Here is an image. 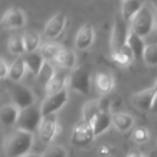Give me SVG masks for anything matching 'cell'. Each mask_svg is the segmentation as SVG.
I'll return each mask as SVG.
<instances>
[{
    "mask_svg": "<svg viewBox=\"0 0 157 157\" xmlns=\"http://www.w3.org/2000/svg\"><path fill=\"white\" fill-rule=\"evenodd\" d=\"M23 157H42V155H39V154H26L25 156Z\"/></svg>",
    "mask_w": 157,
    "mask_h": 157,
    "instance_id": "38",
    "label": "cell"
},
{
    "mask_svg": "<svg viewBox=\"0 0 157 157\" xmlns=\"http://www.w3.org/2000/svg\"><path fill=\"white\" fill-rule=\"evenodd\" d=\"M95 87L96 90L101 95H107L113 90L114 78L110 73L107 72H98L95 75Z\"/></svg>",
    "mask_w": 157,
    "mask_h": 157,
    "instance_id": "18",
    "label": "cell"
},
{
    "mask_svg": "<svg viewBox=\"0 0 157 157\" xmlns=\"http://www.w3.org/2000/svg\"><path fill=\"white\" fill-rule=\"evenodd\" d=\"M132 139L138 144L145 143L150 140V131L145 127H137L132 132Z\"/></svg>",
    "mask_w": 157,
    "mask_h": 157,
    "instance_id": "31",
    "label": "cell"
},
{
    "mask_svg": "<svg viewBox=\"0 0 157 157\" xmlns=\"http://www.w3.org/2000/svg\"><path fill=\"white\" fill-rule=\"evenodd\" d=\"M67 23V14L65 12H57L46 22L43 30L44 36L48 39H56L63 33Z\"/></svg>",
    "mask_w": 157,
    "mask_h": 157,
    "instance_id": "11",
    "label": "cell"
},
{
    "mask_svg": "<svg viewBox=\"0 0 157 157\" xmlns=\"http://www.w3.org/2000/svg\"><path fill=\"white\" fill-rule=\"evenodd\" d=\"M156 94L157 90H155L154 86L147 88V90H140V92L132 94V96L130 97L131 103L135 105V108H137L140 111L151 112Z\"/></svg>",
    "mask_w": 157,
    "mask_h": 157,
    "instance_id": "12",
    "label": "cell"
},
{
    "mask_svg": "<svg viewBox=\"0 0 157 157\" xmlns=\"http://www.w3.org/2000/svg\"><path fill=\"white\" fill-rule=\"evenodd\" d=\"M24 60L27 66V69L35 74V76H38L41 72L42 68H43L44 63H45V58L42 56L40 51H36V52L26 53L24 55Z\"/></svg>",
    "mask_w": 157,
    "mask_h": 157,
    "instance_id": "16",
    "label": "cell"
},
{
    "mask_svg": "<svg viewBox=\"0 0 157 157\" xmlns=\"http://www.w3.org/2000/svg\"><path fill=\"white\" fill-rule=\"evenodd\" d=\"M151 113L153 114H157V94L154 98V102H153L152 109H151Z\"/></svg>",
    "mask_w": 157,
    "mask_h": 157,
    "instance_id": "35",
    "label": "cell"
},
{
    "mask_svg": "<svg viewBox=\"0 0 157 157\" xmlns=\"http://www.w3.org/2000/svg\"><path fill=\"white\" fill-rule=\"evenodd\" d=\"M111 58L116 65L126 68L131 65L135 57H133V54L130 51V48L127 45H125L124 48H120V50L113 51L111 53Z\"/></svg>",
    "mask_w": 157,
    "mask_h": 157,
    "instance_id": "23",
    "label": "cell"
},
{
    "mask_svg": "<svg viewBox=\"0 0 157 157\" xmlns=\"http://www.w3.org/2000/svg\"><path fill=\"white\" fill-rule=\"evenodd\" d=\"M41 120V109H40V107H36L35 105L33 107L27 108V109H24L21 111L16 126H17L18 129L33 133L36 130L39 129Z\"/></svg>",
    "mask_w": 157,
    "mask_h": 157,
    "instance_id": "5",
    "label": "cell"
},
{
    "mask_svg": "<svg viewBox=\"0 0 157 157\" xmlns=\"http://www.w3.org/2000/svg\"><path fill=\"white\" fill-rule=\"evenodd\" d=\"M121 1H122V2H125V1H127V0H121Z\"/></svg>",
    "mask_w": 157,
    "mask_h": 157,
    "instance_id": "41",
    "label": "cell"
},
{
    "mask_svg": "<svg viewBox=\"0 0 157 157\" xmlns=\"http://www.w3.org/2000/svg\"><path fill=\"white\" fill-rule=\"evenodd\" d=\"M27 17L21 8L11 7L3 13L1 17V26L5 29H20L26 25Z\"/></svg>",
    "mask_w": 157,
    "mask_h": 157,
    "instance_id": "10",
    "label": "cell"
},
{
    "mask_svg": "<svg viewBox=\"0 0 157 157\" xmlns=\"http://www.w3.org/2000/svg\"><path fill=\"white\" fill-rule=\"evenodd\" d=\"M55 72L56 71H55L54 67L51 65L50 61L46 60L45 63H44V66H43V68H42L41 72H40V74L37 76V78L41 81V83H43L44 85H45V84L51 80V78L54 75Z\"/></svg>",
    "mask_w": 157,
    "mask_h": 157,
    "instance_id": "32",
    "label": "cell"
},
{
    "mask_svg": "<svg viewBox=\"0 0 157 157\" xmlns=\"http://www.w3.org/2000/svg\"><path fill=\"white\" fill-rule=\"evenodd\" d=\"M94 128L95 136L98 137L101 133L107 131L112 125V112L111 111H100V113L94 118L92 122Z\"/></svg>",
    "mask_w": 157,
    "mask_h": 157,
    "instance_id": "20",
    "label": "cell"
},
{
    "mask_svg": "<svg viewBox=\"0 0 157 157\" xmlns=\"http://www.w3.org/2000/svg\"><path fill=\"white\" fill-rule=\"evenodd\" d=\"M23 40H24L26 53L36 52V51H39V48H41V37L35 30H28L24 33Z\"/></svg>",
    "mask_w": 157,
    "mask_h": 157,
    "instance_id": "25",
    "label": "cell"
},
{
    "mask_svg": "<svg viewBox=\"0 0 157 157\" xmlns=\"http://www.w3.org/2000/svg\"><path fill=\"white\" fill-rule=\"evenodd\" d=\"M33 143V133L16 128L5 143L7 157H23L30 151Z\"/></svg>",
    "mask_w": 157,
    "mask_h": 157,
    "instance_id": "1",
    "label": "cell"
},
{
    "mask_svg": "<svg viewBox=\"0 0 157 157\" xmlns=\"http://www.w3.org/2000/svg\"><path fill=\"white\" fill-rule=\"evenodd\" d=\"M126 45L128 46L131 52H132L135 59H143V54H144V50H145L146 44L144 43L143 38L136 35L131 29H130V31H129Z\"/></svg>",
    "mask_w": 157,
    "mask_h": 157,
    "instance_id": "21",
    "label": "cell"
},
{
    "mask_svg": "<svg viewBox=\"0 0 157 157\" xmlns=\"http://www.w3.org/2000/svg\"><path fill=\"white\" fill-rule=\"evenodd\" d=\"M113 153V148L109 144H101L98 147V154L101 157H109Z\"/></svg>",
    "mask_w": 157,
    "mask_h": 157,
    "instance_id": "34",
    "label": "cell"
},
{
    "mask_svg": "<svg viewBox=\"0 0 157 157\" xmlns=\"http://www.w3.org/2000/svg\"><path fill=\"white\" fill-rule=\"evenodd\" d=\"M21 111L22 110L13 102L2 105L0 109V122H1V124L5 127H12L16 125Z\"/></svg>",
    "mask_w": 157,
    "mask_h": 157,
    "instance_id": "15",
    "label": "cell"
},
{
    "mask_svg": "<svg viewBox=\"0 0 157 157\" xmlns=\"http://www.w3.org/2000/svg\"><path fill=\"white\" fill-rule=\"evenodd\" d=\"M112 125L121 132L128 131L135 125V117L126 112L112 113Z\"/></svg>",
    "mask_w": 157,
    "mask_h": 157,
    "instance_id": "17",
    "label": "cell"
},
{
    "mask_svg": "<svg viewBox=\"0 0 157 157\" xmlns=\"http://www.w3.org/2000/svg\"><path fill=\"white\" fill-rule=\"evenodd\" d=\"M126 157H142V154L140 152H137V151H132V152L128 153Z\"/></svg>",
    "mask_w": 157,
    "mask_h": 157,
    "instance_id": "36",
    "label": "cell"
},
{
    "mask_svg": "<svg viewBox=\"0 0 157 157\" xmlns=\"http://www.w3.org/2000/svg\"><path fill=\"white\" fill-rule=\"evenodd\" d=\"M148 157H157V150H153L150 152V155Z\"/></svg>",
    "mask_w": 157,
    "mask_h": 157,
    "instance_id": "37",
    "label": "cell"
},
{
    "mask_svg": "<svg viewBox=\"0 0 157 157\" xmlns=\"http://www.w3.org/2000/svg\"><path fill=\"white\" fill-rule=\"evenodd\" d=\"M9 73H10V66L9 63H7V61L5 60V58H0V76L2 80L5 78H9Z\"/></svg>",
    "mask_w": 157,
    "mask_h": 157,
    "instance_id": "33",
    "label": "cell"
},
{
    "mask_svg": "<svg viewBox=\"0 0 157 157\" xmlns=\"http://www.w3.org/2000/svg\"><path fill=\"white\" fill-rule=\"evenodd\" d=\"M95 138L96 136H95L92 123L84 118L76 123L72 129L71 142L73 145L78 146V147L87 146L94 141Z\"/></svg>",
    "mask_w": 157,
    "mask_h": 157,
    "instance_id": "4",
    "label": "cell"
},
{
    "mask_svg": "<svg viewBox=\"0 0 157 157\" xmlns=\"http://www.w3.org/2000/svg\"><path fill=\"white\" fill-rule=\"evenodd\" d=\"M153 86H154V87H155V90H157V80H156V82H155V84H154V85H153Z\"/></svg>",
    "mask_w": 157,
    "mask_h": 157,
    "instance_id": "40",
    "label": "cell"
},
{
    "mask_svg": "<svg viewBox=\"0 0 157 157\" xmlns=\"http://www.w3.org/2000/svg\"><path fill=\"white\" fill-rule=\"evenodd\" d=\"M42 157H68V151L61 145H51L44 151Z\"/></svg>",
    "mask_w": 157,
    "mask_h": 157,
    "instance_id": "30",
    "label": "cell"
},
{
    "mask_svg": "<svg viewBox=\"0 0 157 157\" xmlns=\"http://www.w3.org/2000/svg\"><path fill=\"white\" fill-rule=\"evenodd\" d=\"M8 50L12 55H15L17 57L24 56L26 54V50H25L23 36L14 35L10 37L8 40Z\"/></svg>",
    "mask_w": 157,
    "mask_h": 157,
    "instance_id": "27",
    "label": "cell"
},
{
    "mask_svg": "<svg viewBox=\"0 0 157 157\" xmlns=\"http://www.w3.org/2000/svg\"><path fill=\"white\" fill-rule=\"evenodd\" d=\"M143 60L147 66H157V43L146 44Z\"/></svg>",
    "mask_w": 157,
    "mask_h": 157,
    "instance_id": "29",
    "label": "cell"
},
{
    "mask_svg": "<svg viewBox=\"0 0 157 157\" xmlns=\"http://www.w3.org/2000/svg\"><path fill=\"white\" fill-rule=\"evenodd\" d=\"M155 29L157 31V14H156V22H155Z\"/></svg>",
    "mask_w": 157,
    "mask_h": 157,
    "instance_id": "39",
    "label": "cell"
},
{
    "mask_svg": "<svg viewBox=\"0 0 157 157\" xmlns=\"http://www.w3.org/2000/svg\"><path fill=\"white\" fill-rule=\"evenodd\" d=\"M129 23L126 22L122 17L121 13L115 17L112 27L111 33V51H117L120 48H124L127 43L129 31H130V26Z\"/></svg>",
    "mask_w": 157,
    "mask_h": 157,
    "instance_id": "6",
    "label": "cell"
},
{
    "mask_svg": "<svg viewBox=\"0 0 157 157\" xmlns=\"http://www.w3.org/2000/svg\"><path fill=\"white\" fill-rule=\"evenodd\" d=\"M68 99H69L68 88H65L63 90H61V92L57 93L55 95H52V96H48L40 105L42 116L50 115V114H56V112L63 109V105L67 103Z\"/></svg>",
    "mask_w": 157,
    "mask_h": 157,
    "instance_id": "9",
    "label": "cell"
},
{
    "mask_svg": "<svg viewBox=\"0 0 157 157\" xmlns=\"http://www.w3.org/2000/svg\"><path fill=\"white\" fill-rule=\"evenodd\" d=\"M60 130V126L58 124L56 114H50V115L42 116L41 123H40L38 133H39L40 140L43 143L48 144L54 140L57 133Z\"/></svg>",
    "mask_w": 157,
    "mask_h": 157,
    "instance_id": "8",
    "label": "cell"
},
{
    "mask_svg": "<svg viewBox=\"0 0 157 157\" xmlns=\"http://www.w3.org/2000/svg\"><path fill=\"white\" fill-rule=\"evenodd\" d=\"M53 61H54L58 67L63 68V69L72 70L75 68V65H76L75 53L72 50L63 48V50L56 55V57H55Z\"/></svg>",
    "mask_w": 157,
    "mask_h": 157,
    "instance_id": "19",
    "label": "cell"
},
{
    "mask_svg": "<svg viewBox=\"0 0 157 157\" xmlns=\"http://www.w3.org/2000/svg\"><path fill=\"white\" fill-rule=\"evenodd\" d=\"M143 3L141 0H127L125 2H122L121 7V15L126 22L130 23V21L133 18V16L141 10L143 7Z\"/></svg>",
    "mask_w": 157,
    "mask_h": 157,
    "instance_id": "24",
    "label": "cell"
},
{
    "mask_svg": "<svg viewBox=\"0 0 157 157\" xmlns=\"http://www.w3.org/2000/svg\"><path fill=\"white\" fill-rule=\"evenodd\" d=\"M142 157H144V156H143V155H142Z\"/></svg>",
    "mask_w": 157,
    "mask_h": 157,
    "instance_id": "42",
    "label": "cell"
},
{
    "mask_svg": "<svg viewBox=\"0 0 157 157\" xmlns=\"http://www.w3.org/2000/svg\"><path fill=\"white\" fill-rule=\"evenodd\" d=\"M63 48L59 43L50 41V42H45V43L42 44L41 48H39V51L42 54V56L45 58V60L53 61L55 57H56V55L58 54Z\"/></svg>",
    "mask_w": 157,
    "mask_h": 157,
    "instance_id": "28",
    "label": "cell"
},
{
    "mask_svg": "<svg viewBox=\"0 0 157 157\" xmlns=\"http://www.w3.org/2000/svg\"><path fill=\"white\" fill-rule=\"evenodd\" d=\"M68 78H69V74L65 73V72H55L50 81L44 85L46 97L52 96V95H55L63 90L65 88H68Z\"/></svg>",
    "mask_w": 157,
    "mask_h": 157,
    "instance_id": "14",
    "label": "cell"
},
{
    "mask_svg": "<svg viewBox=\"0 0 157 157\" xmlns=\"http://www.w3.org/2000/svg\"><path fill=\"white\" fill-rule=\"evenodd\" d=\"M27 70L28 69H27V66L25 63L24 57H16V59L10 66V81L13 82V83H20L25 76V73H26Z\"/></svg>",
    "mask_w": 157,
    "mask_h": 157,
    "instance_id": "22",
    "label": "cell"
},
{
    "mask_svg": "<svg viewBox=\"0 0 157 157\" xmlns=\"http://www.w3.org/2000/svg\"><path fill=\"white\" fill-rule=\"evenodd\" d=\"M68 87L82 95L90 92V70L86 66H78L71 70L68 78Z\"/></svg>",
    "mask_w": 157,
    "mask_h": 157,
    "instance_id": "3",
    "label": "cell"
},
{
    "mask_svg": "<svg viewBox=\"0 0 157 157\" xmlns=\"http://www.w3.org/2000/svg\"><path fill=\"white\" fill-rule=\"evenodd\" d=\"M12 102L16 105L21 110L27 109L36 105V96L33 92L27 86L21 83H13L9 90Z\"/></svg>",
    "mask_w": 157,
    "mask_h": 157,
    "instance_id": "7",
    "label": "cell"
},
{
    "mask_svg": "<svg viewBox=\"0 0 157 157\" xmlns=\"http://www.w3.org/2000/svg\"><path fill=\"white\" fill-rule=\"evenodd\" d=\"M101 111V102L100 99H93L88 100L87 102L84 103L83 109H82V114L83 118L88 122L92 123L94 118L100 113Z\"/></svg>",
    "mask_w": 157,
    "mask_h": 157,
    "instance_id": "26",
    "label": "cell"
},
{
    "mask_svg": "<svg viewBox=\"0 0 157 157\" xmlns=\"http://www.w3.org/2000/svg\"><path fill=\"white\" fill-rule=\"evenodd\" d=\"M156 13L152 8L144 5L129 23L130 29L141 38H145L155 28Z\"/></svg>",
    "mask_w": 157,
    "mask_h": 157,
    "instance_id": "2",
    "label": "cell"
},
{
    "mask_svg": "<svg viewBox=\"0 0 157 157\" xmlns=\"http://www.w3.org/2000/svg\"><path fill=\"white\" fill-rule=\"evenodd\" d=\"M95 40V29L92 24L85 23L83 24L74 39V46L78 51H86L93 45Z\"/></svg>",
    "mask_w": 157,
    "mask_h": 157,
    "instance_id": "13",
    "label": "cell"
}]
</instances>
